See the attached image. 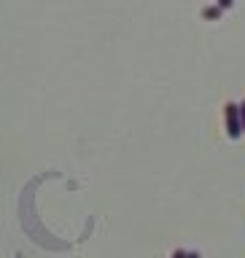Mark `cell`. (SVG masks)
Wrapping results in <instances>:
<instances>
[{
  "instance_id": "obj_1",
  "label": "cell",
  "mask_w": 245,
  "mask_h": 258,
  "mask_svg": "<svg viewBox=\"0 0 245 258\" xmlns=\"http://www.w3.org/2000/svg\"><path fill=\"white\" fill-rule=\"evenodd\" d=\"M224 118H226V135H229L232 140H237V137L242 135L240 105H234V102H226V108H224Z\"/></svg>"
},
{
  "instance_id": "obj_2",
  "label": "cell",
  "mask_w": 245,
  "mask_h": 258,
  "mask_svg": "<svg viewBox=\"0 0 245 258\" xmlns=\"http://www.w3.org/2000/svg\"><path fill=\"white\" fill-rule=\"evenodd\" d=\"M221 14H224V8H218V6L202 8V19H221Z\"/></svg>"
},
{
  "instance_id": "obj_3",
  "label": "cell",
  "mask_w": 245,
  "mask_h": 258,
  "mask_svg": "<svg viewBox=\"0 0 245 258\" xmlns=\"http://www.w3.org/2000/svg\"><path fill=\"white\" fill-rule=\"evenodd\" d=\"M234 6V0H218V8H224V11H226V8H232Z\"/></svg>"
},
{
  "instance_id": "obj_4",
  "label": "cell",
  "mask_w": 245,
  "mask_h": 258,
  "mask_svg": "<svg viewBox=\"0 0 245 258\" xmlns=\"http://www.w3.org/2000/svg\"><path fill=\"white\" fill-rule=\"evenodd\" d=\"M240 121H242V132H245V102L240 105Z\"/></svg>"
},
{
  "instance_id": "obj_5",
  "label": "cell",
  "mask_w": 245,
  "mask_h": 258,
  "mask_svg": "<svg viewBox=\"0 0 245 258\" xmlns=\"http://www.w3.org/2000/svg\"><path fill=\"white\" fill-rule=\"evenodd\" d=\"M173 258H186V253H183V250H175V255Z\"/></svg>"
},
{
  "instance_id": "obj_6",
  "label": "cell",
  "mask_w": 245,
  "mask_h": 258,
  "mask_svg": "<svg viewBox=\"0 0 245 258\" xmlns=\"http://www.w3.org/2000/svg\"><path fill=\"white\" fill-rule=\"evenodd\" d=\"M186 258H200V253H189V255H186Z\"/></svg>"
}]
</instances>
